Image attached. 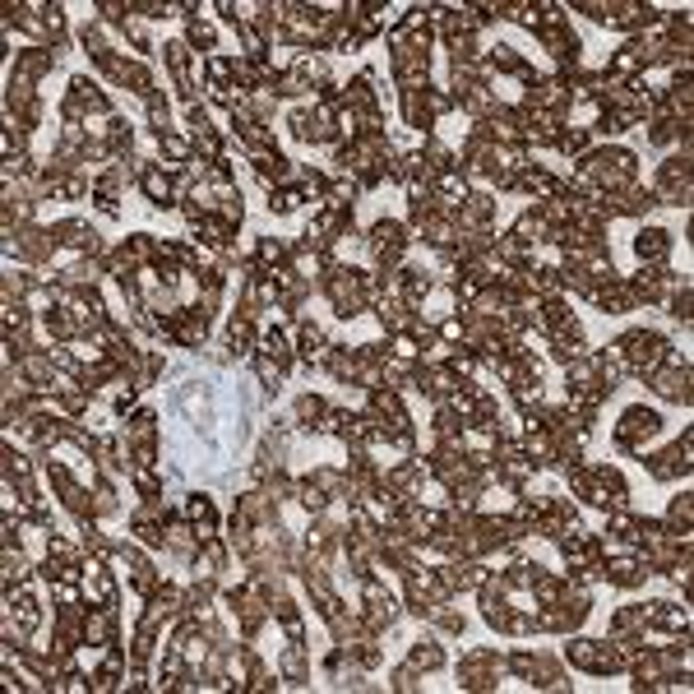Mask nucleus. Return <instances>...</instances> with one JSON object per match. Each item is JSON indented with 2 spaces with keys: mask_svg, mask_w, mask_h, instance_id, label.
I'll return each mask as SVG.
<instances>
[{
  "mask_svg": "<svg viewBox=\"0 0 694 694\" xmlns=\"http://www.w3.org/2000/svg\"><path fill=\"white\" fill-rule=\"evenodd\" d=\"M611 357H616L620 375H648V370H657L662 361L672 357V347H667V338L653 334V329H629V334L616 338Z\"/></svg>",
  "mask_w": 694,
  "mask_h": 694,
  "instance_id": "obj_1",
  "label": "nucleus"
},
{
  "mask_svg": "<svg viewBox=\"0 0 694 694\" xmlns=\"http://www.w3.org/2000/svg\"><path fill=\"white\" fill-rule=\"evenodd\" d=\"M662 431V417L653 413V407H629V413L616 422V445L625 454H644V445Z\"/></svg>",
  "mask_w": 694,
  "mask_h": 694,
  "instance_id": "obj_2",
  "label": "nucleus"
},
{
  "mask_svg": "<svg viewBox=\"0 0 694 694\" xmlns=\"http://www.w3.org/2000/svg\"><path fill=\"white\" fill-rule=\"evenodd\" d=\"M366 250H370V260L380 264L385 273H389V269H398L403 250H407V232H403V223H389V218H380V223L370 227V241H366Z\"/></svg>",
  "mask_w": 694,
  "mask_h": 694,
  "instance_id": "obj_3",
  "label": "nucleus"
},
{
  "mask_svg": "<svg viewBox=\"0 0 694 694\" xmlns=\"http://www.w3.org/2000/svg\"><path fill=\"white\" fill-rule=\"evenodd\" d=\"M644 380H648L662 398H672V403H690V361H681V357H667L657 370H648Z\"/></svg>",
  "mask_w": 694,
  "mask_h": 694,
  "instance_id": "obj_4",
  "label": "nucleus"
},
{
  "mask_svg": "<svg viewBox=\"0 0 694 694\" xmlns=\"http://www.w3.org/2000/svg\"><path fill=\"white\" fill-rule=\"evenodd\" d=\"M510 672H519L528 685H542V690L565 685V676H560V662H556V657H547V653H514V657H510Z\"/></svg>",
  "mask_w": 694,
  "mask_h": 694,
  "instance_id": "obj_5",
  "label": "nucleus"
},
{
  "mask_svg": "<svg viewBox=\"0 0 694 694\" xmlns=\"http://www.w3.org/2000/svg\"><path fill=\"white\" fill-rule=\"evenodd\" d=\"M500 667H504V662H500L495 653L472 648V653L463 657V667H458V685H463V690H491L495 676H500Z\"/></svg>",
  "mask_w": 694,
  "mask_h": 694,
  "instance_id": "obj_6",
  "label": "nucleus"
},
{
  "mask_svg": "<svg viewBox=\"0 0 694 694\" xmlns=\"http://www.w3.org/2000/svg\"><path fill=\"white\" fill-rule=\"evenodd\" d=\"M690 454H694V431H685V435H681V445L662 449V454L644 458V463H648V472H653V477L672 482V477H685V472H690Z\"/></svg>",
  "mask_w": 694,
  "mask_h": 694,
  "instance_id": "obj_7",
  "label": "nucleus"
},
{
  "mask_svg": "<svg viewBox=\"0 0 694 694\" xmlns=\"http://www.w3.org/2000/svg\"><path fill=\"white\" fill-rule=\"evenodd\" d=\"M51 232H56L60 245H75V250H84V255H102L98 232H93L88 223H79V218H70V223H60V227H51Z\"/></svg>",
  "mask_w": 694,
  "mask_h": 694,
  "instance_id": "obj_8",
  "label": "nucleus"
},
{
  "mask_svg": "<svg viewBox=\"0 0 694 694\" xmlns=\"http://www.w3.org/2000/svg\"><path fill=\"white\" fill-rule=\"evenodd\" d=\"M644 574H648V565H644V560H629V556H620V560H607V565H602V579H607V583H616V588H639V583H644Z\"/></svg>",
  "mask_w": 694,
  "mask_h": 694,
  "instance_id": "obj_9",
  "label": "nucleus"
},
{
  "mask_svg": "<svg viewBox=\"0 0 694 694\" xmlns=\"http://www.w3.org/2000/svg\"><path fill=\"white\" fill-rule=\"evenodd\" d=\"M635 250H639V260L644 264H662L672 255V232H662V227H644L639 232V241H635Z\"/></svg>",
  "mask_w": 694,
  "mask_h": 694,
  "instance_id": "obj_10",
  "label": "nucleus"
},
{
  "mask_svg": "<svg viewBox=\"0 0 694 694\" xmlns=\"http://www.w3.org/2000/svg\"><path fill=\"white\" fill-rule=\"evenodd\" d=\"M407 662H413L417 672H435V667H445V648H440L435 639H417L413 653H407Z\"/></svg>",
  "mask_w": 694,
  "mask_h": 694,
  "instance_id": "obj_11",
  "label": "nucleus"
},
{
  "mask_svg": "<svg viewBox=\"0 0 694 694\" xmlns=\"http://www.w3.org/2000/svg\"><path fill=\"white\" fill-rule=\"evenodd\" d=\"M297 352H301L306 361H325V334L315 329V325H301V334H297Z\"/></svg>",
  "mask_w": 694,
  "mask_h": 694,
  "instance_id": "obj_12",
  "label": "nucleus"
},
{
  "mask_svg": "<svg viewBox=\"0 0 694 694\" xmlns=\"http://www.w3.org/2000/svg\"><path fill=\"white\" fill-rule=\"evenodd\" d=\"M690 514H694V500L690 495H676L672 510H667V528L676 532V538H690Z\"/></svg>",
  "mask_w": 694,
  "mask_h": 694,
  "instance_id": "obj_13",
  "label": "nucleus"
},
{
  "mask_svg": "<svg viewBox=\"0 0 694 694\" xmlns=\"http://www.w3.org/2000/svg\"><path fill=\"white\" fill-rule=\"evenodd\" d=\"M185 519H191V523H200V532H204V538H209V528H213V500L209 495H191V500H185Z\"/></svg>",
  "mask_w": 694,
  "mask_h": 694,
  "instance_id": "obj_14",
  "label": "nucleus"
},
{
  "mask_svg": "<svg viewBox=\"0 0 694 694\" xmlns=\"http://www.w3.org/2000/svg\"><path fill=\"white\" fill-rule=\"evenodd\" d=\"M597 648H602V644H597V639H574V644H570V653H565V657H570V662H574V667L592 672V667H597Z\"/></svg>",
  "mask_w": 694,
  "mask_h": 694,
  "instance_id": "obj_15",
  "label": "nucleus"
},
{
  "mask_svg": "<svg viewBox=\"0 0 694 694\" xmlns=\"http://www.w3.org/2000/svg\"><path fill=\"white\" fill-rule=\"evenodd\" d=\"M325 413H329V403H325V398H315V394H306V398L297 403V422H301V426H320Z\"/></svg>",
  "mask_w": 694,
  "mask_h": 694,
  "instance_id": "obj_16",
  "label": "nucleus"
},
{
  "mask_svg": "<svg viewBox=\"0 0 694 694\" xmlns=\"http://www.w3.org/2000/svg\"><path fill=\"white\" fill-rule=\"evenodd\" d=\"M5 579L10 583H23L28 579V560L19 556V547H5Z\"/></svg>",
  "mask_w": 694,
  "mask_h": 694,
  "instance_id": "obj_17",
  "label": "nucleus"
},
{
  "mask_svg": "<svg viewBox=\"0 0 694 694\" xmlns=\"http://www.w3.org/2000/svg\"><path fill=\"white\" fill-rule=\"evenodd\" d=\"M667 306H672V315H676L681 325H690V282H685V288H681V292H676Z\"/></svg>",
  "mask_w": 694,
  "mask_h": 694,
  "instance_id": "obj_18",
  "label": "nucleus"
},
{
  "mask_svg": "<svg viewBox=\"0 0 694 694\" xmlns=\"http://www.w3.org/2000/svg\"><path fill=\"white\" fill-rule=\"evenodd\" d=\"M417 685H422V681H417V667H413V662L394 672V690H417Z\"/></svg>",
  "mask_w": 694,
  "mask_h": 694,
  "instance_id": "obj_19",
  "label": "nucleus"
},
{
  "mask_svg": "<svg viewBox=\"0 0 694 694\" xmlns=\"http://www.w3.org/2000/svg\"><path fill=\"white\" fill-rule=\"evenodd\" d=\"M191 42L195 47H213V28L204 19H191Z\"/></svg>",
  "mask_w": 694,
  "mask_h": 694,
  "instance_id": "obj_20",
  "label": "nucleus"
}]
</instances>
